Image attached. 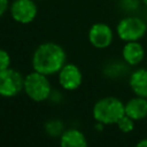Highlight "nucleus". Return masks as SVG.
Returning a JSON list of instances; mask_svg holds the SVG:
<instances>
[{
	"instance_id": "f257e3e1",
	"label": "nucleus",
	"mask_w": 147,
	"mask_h": 147,
	"mask_svg": "<svg viewBox=\"0 0 147 147\" xmlns=\"http://www.w3.org/2000/svg\"><path fill=\"white\" fill-rule=\"evenodd\" d=\"M67 54L64 48L53 41L40 44L32 55V68L34 71L46 76L54 75L65 64Z\"/></svg>"
},
{
	"instance_id": "f03ea898",
	"label": "nucleus",
	"mask_w": 147,
	"mask_h": 147,
	"mask_svg": "<svg viewBox=\"0 0 147 147\" xmlns=\"http://www.w3.org/2000/svg\"><path fill=\"white\" fill-rule=\"evenodd\" d=\"M92 114L96 123L116 124L125 115V105L115 96H106L94 103Z\"/></svg>"
},
{
	"instance_id": "7ed1b4c3",
	"label": "nucleus",
	"mask_w": 147,
	"mask_h": 147,
	"mask_svg": "<svg viewBox=\"0 0 147 147\" xmlns=\"http://www.w3.org/2000/svg\"><path fill=\"white\" fill-rule=\"evenodd\" d=\"M147 33L146 21L133 14L122 17L116 25V34L122 41H139Z\"/></svg>"
},
{
	"instance_id": "20e7f679",
	"label": "nucleus",
	"mask_w": 147,
	"mask_h": 147,
	"mask_svg": "<svg viewBox=\"0 0 147 147\" xmlns=\"http://www.w3.org/2000/svg\"><path fill=\"white\" fill-rule=\"evenodd\" d=\"M23 90L31 100L37 102L45 101L52 93L51 83L47 76L34 70L24 78Z\"/></svg>"
},
{
	"instance_id": "39448f33",
	"label": "nucleus",
	"mask_w": 147,
	"mask_h": 147,
	"mask_svg": "<svg viewBox=\"0 0 147 147\" xmlns=\"http://www.w3.org/2000/svg\"><path fill=\"white\" fill-rule=\"evenodd\" d=\"M11 18L20 24L32 23L38 15V6L36 0H14L9 6Z\"/></svg>"
},
{
	"instance_id": "423d86ee",
	"label": "nucleus",
	"mask_w": 147,
	"mask_h": 147,
	"mask_svg": "<svg viewBox=\"0 0 147 147\" xmlns=\"http://www.w3.org/2000/svg\"><path fill=\"white\" fill-rule=\"evenodd\" d=\"M24 87L23 76L15 69L8 68L0 71V95L3 98H13L17 95Z\"/></svg>"
},
{
	"instance_id": "0eeeda50",
	"label": "nucleus",
	"mask_w": 147,
	"mask_h": 147,
	"mask_svg": "<svg viewBox=\"0 0 147 147\" xmlns=\"http://www.w3.org/2000/svg\"><path fill=\"white\" fill-rule=\"evenodd\" d=\"M87 38L93 47L98 49H105L111 45L114 40V31L107 23L96 22L88 29Z\"/></svg>"
},
{
	"instance_id": "6e6552de",
	"label": "nucleus",
	"mask_w": 147,
	"mask_h": 147,
	"mask_svg": "<svg viewBox=\"0 0 147 147\" xmlns=\"http://www.w3.org/2000/svg\"><path fill=\"white\" fill-rule=\"evenodd\" d=\"M59 74V83L62 88L67 91H75L77 90L83 80V75L80 69L74 63H65Z\"/></svg>"
},
{
	"instance_id": "1a4fd4ad",
	"label": "nucleus",
	"mask_w": 147,
	"mask_h": 147,
	"mask_svg": "<svg viewBox=\"0 0 147 147\" xmlns=\"http://www.w3.org/2000/svg\"><path fill=\"white\" fill-rule=\"evenodd\" d=\"M122 56L126 64L138 65L145 57V48L139 41H127L122 48Z\"/></svg>"
},
{
	"instance_id": "9d476101",
	"label": "nucleus",
	"mask_w": 147,
	"mask_h": 147,
	"mask_svg": "<svg viewBox=\"0 0 147 147\" xmlns=\"http://www.w3.org/2000/svg\"><path fill=\"white\" fill-rule=\"evenodd\" d=\"M125 115L133 121H141L147 116V98L137 96L125 103Z\"/></svg>"
},
{
	"instance_id": "9b49d317",
	"label": "nucleus",
	"mask_w": 147,
	"mask_h": 147,
	"mask_svg": "<svg viewBox=\"0 0 147 147\" xmlns=\"http://www.w3.org/2000/svg\"><path fill=\"white\" fill-rule=\"evenodd\" d=\"M129 85L137 96L147 98V69L140 68L130 75Z\"/></svg>"
},
{
	"instance_id": "f8f14e48",
	"label": "nucleus",
	"mask_w": 147,
	"mask_h": 147,
	"mask_svg": "<svg viewBox=\"0 0 147 147\" xmlns=\"http://www.w3.org/2000/svg\"><path fill=\"white\" fill-rule=\"evenodd\" d=\"M60 147H88V144L82 131L78 129H69L61 134Z\"/></svg>"
},
{
	"instance_id": "ddd939ff",
	"label": "nucleus",
	"mask_w": 147,
	"mask_h": 147,
	"mask_svg": "<svg viewBox=\"0 0 147 147\" xmlns=\"http://www.w3.org/2000/svg\"><path fill=\"white\" fill-rule=\"evenodd\" d=\"M45 130L46 132L52 136V137H57L60 134H62L64 131H63V123L59 119H52V121H48L45 125Z\"/></svg>"
},
{
	"instance_id": "4468645a",
	"label": "nucleus",
	"mask_w": 147,
	"mask_h": 147,
	"mask_svg": "<svg viewBox=\"0 0 147 147\" xmlns=\"http://www.w3.org/2000/svg\"><path fill=\"white\" fill-rule=\"evenodd\" d=\"M141 3H142L141 0H119L118 6L123 11L132 14L138 10V8Z\"/></svg>"
},
{
	"instance_id": "2eb2a0df",
	"label": "nucleus",
	"mask_w": 147,
	"mask_h": 147,
	"mask_svg": "<svg viewBox=\"0 0 147 147\" xmlns=\"http://www.w3.org/2000/svg\"><path fill=\"white\" fill-rule=\"evenodd\" d=\"M116 124H117L118 129L124 133H129V132L133 131V129H134V121L131 117H129L127 115H124L122 118H119V121Z\"/></svg>"
},
{
	"instance_id": "dca6fc26",
	"label": "nucleus",
	"mask_w": 147,
	"mask_h": 147,
	"mask_svg": "<svg viewBox=\"0 0 147 147\" xmlns=\"http://www.w3.org/2000/svg\"><path fill=\"white\" fill-rule=\"evenodd\" d=\"M10 55L6 49L0 48V71L10 68Z\"/></svg>"
},
{
	"instance_id": "f3484780",
	"label": "nucleus",
	"mask_w": 147,
	"mask_h": 147,
	"mask_svg": "<svg viewBox=\"0 0 147 147\" xmlns=\"http://www.w3.org/2000/svg\"><path fill=\"white\" fill-rule=\"evenodd\" d=\"M9 0H0V17H2L7 10H9Z\"/></svg>"
},
{
	"instance_id": "a211bd4d",
	"label": "nucleus",
	"mask_w": 147,
	"mask_h": 147,
	"mask_svg": "<svg viewBox=\"0 0 147 147\" xmlns=\"http://www.w3.org/2000/svg\"><path fill=\"white\" fill-rule=\"evenodd\" d=\"M134 147H147V138H146V139H141V140H139V141L136 144Z\"/></svg>"
},
{
	"instance_id": "6ab92c4d",
	"label": "nucleus",
	"mask_w": 147,
	"mask_h": 147,
	"mask_svg": "<svg viewBox=\"0 0 147 147\" xmlns=\"http://www.w3.org/2000/svg\"><path fill=\"white\" fill-rule=\"evenodd\" d=\"M141 2H142V5H144L145 7H147V0H141Z\"/></svg>"
},
{
	"instance_id": "aec40b11",
	"label": "nucleus",
	"mask_w": 147,
	"mask_h": 147,
	"mask_svg": "<svg viewBox=\"0 0 147 147\" xmlns=\"http://www.w3.org/2000/svg\"><path fill=\"white\" fill-rule=\"evenodd\" d=\"M36 1H45V0H36Z\"/></svg>"
}]
</instances>
